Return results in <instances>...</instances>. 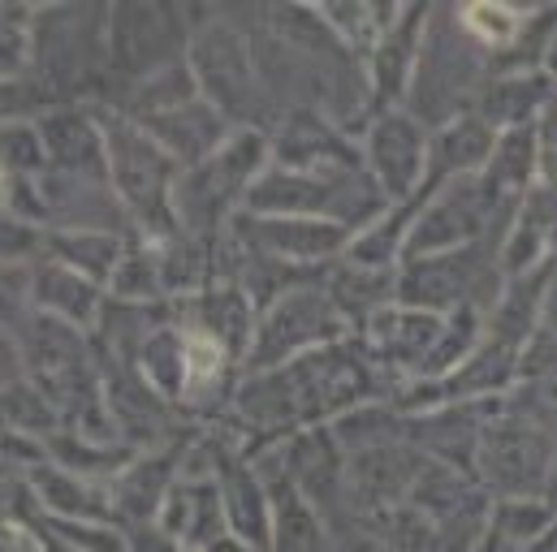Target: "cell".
<instances>
[{"mask_svg":"<svg viewBox=\"0 0 557 552\" xmlns=\"http://www.w3.org/2000/svg\"><path fill=\"white\" fill-rule=\"evenodd\" d=\"M441 324H445V315H428V311L398 302V306H385V311L372 315L368 337H372L381 359H389L394 367H407L419 376V367L428 363V354L441 337Z\"/></svg>","mask_w":557,"mask_h":552,"instance_id":"cell-8","label":"cell"},{"mask_svg":"<svg viewBox=\"0 0 557 552\" xmlns=\"http://www.w3.org/2000/svg\"><path fill=\"white\" fill-rule=\"evenodd\" d=\"M368 164L385 199H416L428 173V135L416 117L385 113L368 135Z\"/></svg>","mask_w":557,"mask_h":552,"instance_id":"cell-4","label":"cell"},{"mask_svg":"<svg viewBox=\"0 0 557 552\" xmlns=\"http://www.w3.org/2000/svg\"><path fill=\"white\" fill-rule=\"evenodd\" d=\"M35 293L44 298V306H48L52 315L78 319V324H87L91 311H96V302H100L96 285H91L87 276H78L74 268H48V273H44V285H35Z\"/></svg>","mask_w":557,"mask_h":552,"instance_id":"cell-12","label":"cell"},{"mask_svg":"<svg viewBox=\"0 0 557 552\" xmlns=\"http://www.w3.org/2000/svg\"><path fill=\"white\" fill-rule=\"evenodd\" d=\"M458 26L467 30V39L475 48H519V35L528 26V13L523 9H510V4H471L458 13Z\"/></svg>","mask_w":557,"mask_h":552,"instance_id":"cell-11","label":"cell"},{"mask_svg":"<svg viewBox=\"0 0 557 552\" xmlns=\"http://www.w3.org/2000/svg\"><path fill=\"white\" fill-rule=\"evenodd\" d=\"M557 83L545 70H506V74H493L484 83V91L475 96V117L488 122L497 135L506 130H523V126H536V117L545 113V104L554 100Z\"/></svg>","mask_w":557,"mask_h":552,"instance_id":"cell-6","label":"cell"},{"mask_svg":"<svg viewBox=\"0 0 557 552\" xmlns=\"http://www.w3.org/2000/svg\"><path fill=\"white\" fill-rule=\"evenodd\" d=\"M113 289L131 302H143V298H156L160 293V260L156 255H122L117 273H113Z\"/></svg>","mask_w":557,"mask_h":552,"instance_id":"cell-16","label":"cell"},{"mask_svg":"<svg viewBox=\"0 0 557 552\" xmlns=\"http://www.w3.org/2000/svg\"><path fill=\"white\" fill-rule=\"evenodd\" d=\"M143 130L156 138L177 164H203L225 147V117L208 104H186L164 117H147Z\"/></svg>","mask_w":557,"mask_h":552,"instance_id":"cell-9","label":"cell"},{"mask_svg":"<svg viewBox=\"0 0 557 552\" xmlns=\"http://www.w3.org/2000/svg\"><path fill=\"white\" fill-rule=\"evenodd\" d=\"M160 280L169 289H199L203 285V247L199 242H169L160 255Z\"/></svg>","mask_w":557,"mask_h":552,"instance_id":"cell-15","label":"cell"},{"mask_svg":"<svg viewBox=\"0 0 557 552\" xmlns=\"http://www.w3.org/2000/svg\"><path fill=\"white\" fill-rule=\"evenodd\" d=\"M221 501H225L230 536H238L251 549L269 552V544H273V501H269L264 484L251 471L230 466L221 475Z\"/></svg>","mask_w":557,"mask_h":552,"instance_id":"cell-10","label":"cell"},{"mask_svg":"<svg viewBox=\"0 0 557 552\" xmlns=\"http://www.w3.org/2000/svg\"><path fill=\"white\" fill-rule=\"evenodd\" d=\"M61 247V260H65V268H74L78 276H87L91 285L96 280H113L117 273V264H122V247L113 242V238H100V234H78V238H57Z\"/></svg>","mask_w":557,"mask_h":552,"instance_id":"cell-14","label":"cell"},{"mask_svg":"<svg viewBox=\"0 0 557 552\" xmlns=\"http://www.w3.org/2000/svg\"><path fill=\"white\" fill-rule=\"evenodd\" d=\"M104 151H109V168H113V181L126 195V203L139 212L143 221L169 225L164 212L173 208L177 160L143 126H131V122H113L104 130Z\"/></svg>","mask_w":557,"mask_h":552,"instance_id":"cell-3","label":"cell"},{"mask_svg":"<svg viewBox=\"0 0 557 552\" xmlns=\"http://www.w3.org/2000/svg\"><path fill=\"white\" fill-rule=\"evenodd\" d=\"M195 70H199V87L216 100V113H234L243 100H251L256 91V74L251 61L238 43V35L230 26H212L208 35H199L195 43Z\"/></svg>","mask_w":557,"mask_h":552,"instance_id":"cell-7","label":"cell"},{"mask_svg":"<svg viewBox=\"0 0 557 552\" xmlns=\"http://www.w3.org/2000/svg\"><path fill=\"white\" fill-rule=\"evenodd\" d=\"M234 229L243 234V242L251 238L247 251L256 255H269L281 264H302V260H324L333 255L350 229L337 225V221H324V216H238Z\"/></svg>","mask_w":557,"mask_h":552,"instance_id":"cell-5","label":"cell"},{"mask_svg":"<svg viewBox=\"0 0 557 552\" xmlns=\"http://www.w3.org/2000/svg\"><path fill=\"white\" fill-rule=\"evenodd\" d=\"M44 138H48V151L65 164V168H83L87 160L104 164L109 151H104V138L91 130V122L83 117H57L44 126Z\"/></svg>","mask_w":557,"mask_h":552,"instance_id":"cell-13","label":"cell"},{"mask_svg":"<svg viewBox=\"0 0 557 552\" xmlns=\"http://www.w3.org/2000/svg\"><path fill=\"white\" fill-rule=\"evenodd\" d=\"M475 475L497 492V501H528L545 497L557 475V444L545 414L532 411H497L484 427Z\"/></svg>","mask_w":557,"mask_h":552,"instance_id":"cell-1","label":"cell"},{"mask_svg":"<svg viewBox=\"0 0 557 552\" xmlns=\"http://www.w3.org/2000/svg\"><path fill=\"white\" fill-rule=\"evenodd\" d=\"M346 333V319L342 311L333 306L329 293H315V289H289L273 302V311L264 315V324L256 328L251 337V354H247V367L256 372H277L281 363L298 359V354H311V346H333L337 337Z\"/></svg>","mask_w":557,"mask_h":552,"instance_id":"cell-2","label":"cell"}]
</instances>
